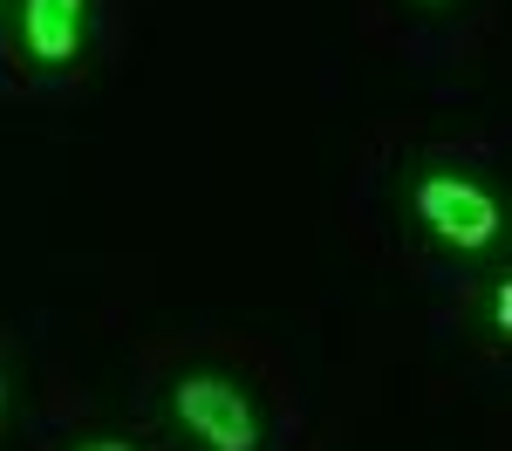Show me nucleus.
<instances>
[{"label":"nucleus","mask_w":512,"mask_h":451,"mask_svg":"<svg viewBox=\"0 0 512 451\" xmlns=\"http://www.w3.org/2000/svg\"><path fill=\"white\" fill-rule=\"evenodd\" d=\"M178 417H185L212 451H253V438H260L253 404L239 397L233 383H219V376H185V383H178Z\"/></svg>","instance_id":"nucleus-1"},{"label":"nucleus","mask_w":512,"mask_h":451,"mask_svg":"<svg viewBox=\"0 0 512 451\" xmlns=\"http://www.w3.org/2000/svg\"><path fill=\"white\" fill-rule=\"evenodd\" d=\"M424 219L451 246H485L499 233V205L478 185H465V178H424Z\"/></svg>","instance_id":"nucleus-2"},{"label":"nucleus","mask_w":512,"mask_h":451,"mask_svg":"<svg viewBox=\"0 0 512 451\" xmlns=\"http://www.w3.org/2000/svg\"><path fill=\"white\" fill-rule=\"evenodd\" d=\"M82 41V0H28V48L41 62H69Z\"/></svg>","instance_id":"nucleus-3"},{"label":"nucleus","mask_w":512,"mask_h":451,"mask_svg":"<svg viewBox=\"0 0 512 451\" xmlns=\"http://www.w3.org/2000/svg\"><path fill=\"white\" fill-rule=\"evenodd\" d=\"M82 451H130V445H82Z\"/></svg>","instance_id":"nucleus-4"}]
</instances>
